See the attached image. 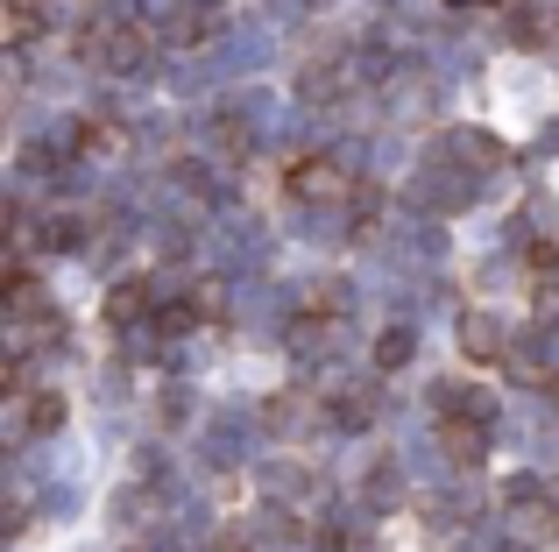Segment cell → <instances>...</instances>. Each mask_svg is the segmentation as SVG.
Returning a JSON list of instances; mask_svg holds the SVG:
<instances>
[{"mask_svg":"<svg viewBox=\"0 0 559 552\" xmlns=\"http://www.w3.org/2000/svg\"><path fill=\"white\" fill-rule=\"evenodd\" d=\"M333 184H341V178H333L326 164H305V170H290V192H333Z\"/></svg>","mask_w":559,"mask_h":552,"instance_id":"6da1fadb","label":"cell"}]
</instances>
